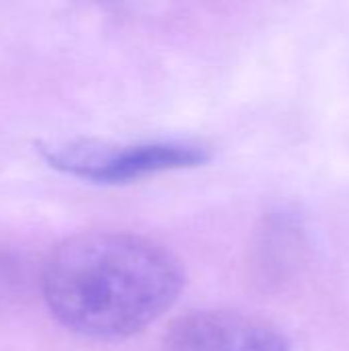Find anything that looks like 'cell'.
<instances>
[{
    "mask_svg": "<svg viewBox=\"0 0 349 351\" xmlns=\"http://www.w3.org/2000/svg\"><path fill=\"white\" fill-rule=\"evenodd\" d=\"M179 259L165 247L125 232H86L60 243L41 274L43 298L66 329L97 337H130L177 300Z\"/></svg>",
    "mask_w": 349,
    "mask_h": 351,
    "instance_id": "6da1fadb",
    "label": "cell"
},
{
    "mask_svg": "<svg viewBox=\"0 0 349 351\" xmlns=\"http://www.w3.org/2000/svg\"><path fill=\"white\" fill-rule=\"evenodd\" d=\"M47 160L72 175L99 183H121L150 173L195 167L210 158V150L187 142H152L136 146L70 144L45 152Z\"/></svg>",
    "mask_w": 349,
    "mask_h": 351,
    "instance_id": "7a4b0ae2",
    "label": "cell"
},
{
    "mask_svg": "<svg viewBox=\"0 0 349 351\" xmlns=\"http://www.w3.org/2000/svg\"><path fill=\"white\" fill-rule=\"evenodd\" d=\"M163 351H290L272 323L230 311H202L179 317L163 339Z\"/></svg>",
    "mask_w": 349,
    "mask_h": 351,
    "instance_id": "3957f363",
    "label": "cell"
}]
</instances>
